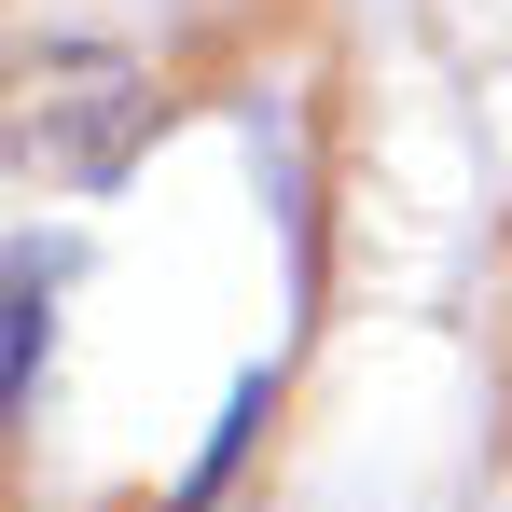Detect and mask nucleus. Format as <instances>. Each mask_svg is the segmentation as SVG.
<instances>
[{
	"mask_svg": "<svg viewBox=\"0 0 512 512\" xmlns=\"http://www.w3.org/2000/svg\"><path fill=\"white\" fill-rule=\"evenodd\" d=\"M153 125V84L125 56H28V111H14V153L42 180H111Z\"/></svg>",
	"mask_w": 512,
	"mask_h": 512,
	"instance_id": "1",
	"label": "nucleus"
}]
</instances>
